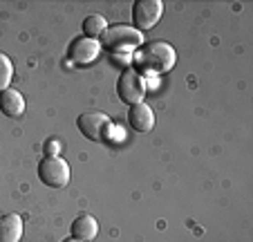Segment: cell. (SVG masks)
<instances>
[{"label":"cell","instance_id":"3","mask_svg":"<svg viewBox=\"0 0 253 242\" xmlns=\"http://www.w3.org/2000/svg\"><path fill=\"white\" fill-rule=\"evenodd\" d=\"M146 92H148L146 76H141L134 67H128V70L121 72L119 81H117V95H119V99L124 103H128V105L143 103Z\"/></svg>","mask_w":253,"mask_h":242},{"label":"cell","instance_id":"16","mask_svg":"<svg viewBox=\"0 0 253 242\" xmlns=\"http://www.w3.org/2000/svg\"><path fill=\"white\" fill-rule=\"evenodd\" d=\"M63 242H81V240H77V238H70V240H63Z\"/></svg>","mask_w":253,"mask_h":242},{"label":"cell","instance_id":"11","mask_svg":"<svg viewBox=\"0 0 253 242\" xmlns=\"http://www.w3.org/2000/svg\"><path fill=\"white\" fill-rule=\"evenodd\" d=\"M23 238V220L20 215L9 213L0 218V242H20Z\"/></svg>","mask_w":253,"mask_h":242},{"label":"cell","instance_id":"12","mask_svg":"<svg viewBox=\"0 0 253 242\" xmlns=\"http://www.w3.org/2000/svg\"><path fill=\"white\" fill-rule=\"evenodd\" d=\"M105 29H108V20H105L101 14H92L83 20V34H85V38L96 41V38L103 36Z\"/></svg>","mask_w":253,"mask_h":242},{"label":"cell","instance_id":"14","mask_svg":"<svg viewBox=\"0 0 253 242\" xmlns=\"http://www.w3.org/2000/svg\"><path fill=\"white\" fill-rule=\"evenodd\" d=\"M110 61L115 63V65L126 67V70H128V65L132 63V54H110Z\"/></svg>","mask_w":253,"mask_h":242},{"label":"cell","instance_id":"13","mask_svg":"<svg viewBox=\"0 0 253 242\" xmlns=\"http://www.w3.org/2000/svg\"><path fill=\"white\" fill-rule=\"evenodd\" d=\"M11 76H14V65H11V61L5 54H0V92L9 88Z\"/></svg>","mask_w":253,"mask_h":242},{"label":"cell","instance_id":"10","mask_svg":"<svg viewBox=\"0 0 253 242\" xmlns=\"http://www.w3.org/2000/svg\"><path fill=\"white\" fill-rule=\"evenodd\" d=\"M96 233H99V222H96V218H92V215H87V213L79 215V218L72 222V238H77V240H81V242L94 240Z\"/></svg>","mask_w":253,"mask_h":242},{"label":"cell","instance_id":"5","mask_svg":"<svg viewBox=\"0 0 253 242\" xmlns=\"http://www.w3.org/2000/svg\"><path fill=\"white\" fill-rule=\"evenodd\" d=\"M164 2L162 0H137L132 5V27L137 32H148L162 20Z\"/></svg>","mask_w":253,"mask_h":242},{"label":"cell","instance_id":"6","mask_svg":"<svg viewBox=\"0 0 253 242\" xmlns=\"http://www.w3.org/2000/svg\"><path fill=\"white\" fill-rule=\"evenodd\" d=\"M77 126L85 139H90V142H103V139H108L112 121L103 112H83L77 119Z\"/></svg>","mask_w":253,"mask_h":242},{"label":"cell","instance_id":"1","mask_svg":"<svg viewBox=\"0 0 253 242\" xmlns=\"http://www.w3.org/2000/svg\"><path fill=\"white\" fill-rule=\"evenodd\" d=\"M132 63H134V70L141 76H159L175 67L177 52L166 41H150V43H143L134 52Z\"/></svg>","mask_w":253,"mask_h":242},{"label":"cell","instance_id":"8","mask_svg":"<svg viewBox=\"0 0 253 242\" xmlns=\"http://www.w3.org/2000/svg\"><path fill=\"white\" fill-rule=\"evenodd\" d=\"M128 124L134 133H150L155 128V112L148 103L130 105L128 110Z\"/></svg>","mask_w":253,"mask_h":242},{"label":"cell","instance_id":"2","mask_svg":"<svg viewBox=\"0 0 253 242\" xmlns=\"http://www.w3.org/2000/svg\"><path fill=\"white\" fill-rule=\"evenodd\" d=\"M99 45L110 54H132L143 45V34L130 25H108Z\"/></svg>","mask_w":253,"mask_h":242},{"label":"cell","instance_id":"7","mask_svg":"<svg viewBox=\"0 0 253 242\" xmlns=\"http://www.w3.org/2000/svg\"><path fill=\"white\" fill-rule=\"evenodd\" d=\"M101 52L99 41H92V38H74L67 48V58L77 65H90L92 61H96Z\"/></svg>","mask_w":253,"mask_h":242},{"label":"cell","instance_id":"9","mask_svg":"<svg viewBox=\"0 0 253 242\" xmlns=\"http://www.w3.org/2000/svg\"><path fill=\"white\" fill-rule=\"evenodd\" d=\"M0 110H2V114H5V117H11V119L23 117V112H25L23 95H20L18 90H11V88L2 90V92H0Z\"/></svg>","mask_w":253,"mask_h":242},{"label":"cell","instance_id":"4","mask_svg":"<svg viewBox=\"0 0 253 242\" xmlns=\"http://www.w3.org/2000/svg\"><path fill=\"white\" fill-rule=\"evenodd\" d=\"M39 177L49 189H65L70 184V164L58 157H43L39 161Z\"/></svg>","mask_w":253,"mask_h":242},{"label":"cell","instance_id":"15","mask_svg":"<svg viewBox=\"0 0 253 242\" xmlns=\"http://www.w3.org/2000/svg\"><path fill=\"white\" fill-rule=\"evenodd\" d=\"M43 150H45V157H58V152H61V144H58L56 139H47Z\"/></svg>","mask_w":253,"mask_h":242}]
</instances>
